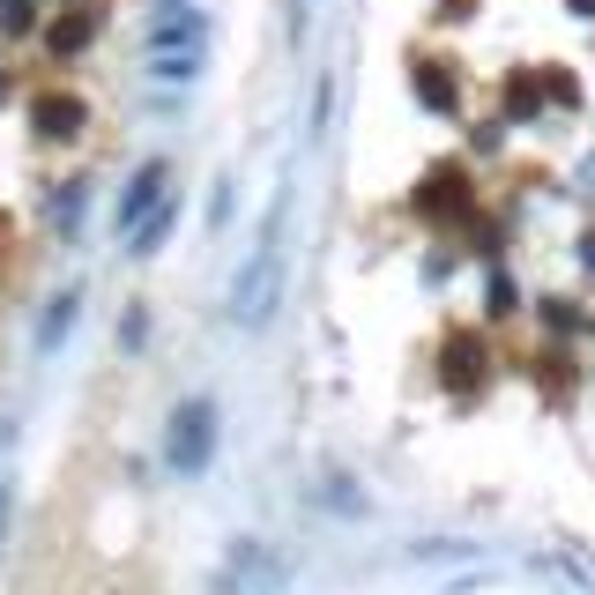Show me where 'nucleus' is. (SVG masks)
<instances>
[{"label":"nucleus","instance_id":"19","mask_svg":"<svg viewBox=\"0 0 595 595\" xmlns=\"http://www.w3.org/2000/svg\"><path fill=\"white\" fill-rule=\"evenodd\" d=\"M0 90H8V74H0Z\"/></svg>","mask_w":595,"mask_h":595},{"label":"nucleus","instance_id":"5","mask_svg":"<svg viewBox=\"0 0 595 595\" xmlns=\"http://www.w3.org/2000/svg\"><path fill=\"white\" fill-rule=\"evenodd\" d=\"M410 90H417V104L440 112V120L462 112V82H454V68H446L440 52H417V60H410Z\"/></svg>","mask_w":595,"mask_h":595},{"label":"nucleus","instance_id":"7","mask_svg":"<svg viewBox=\"0 0 595 595\" xmlns=\"http://www.w3.org/2000/svg\"><path fill=\"white\" fill-rule=\"evenodd\" d=\"M172 201V164H142V172L127 179V194H120V231H134L142 216H157Z\"/></svg>","mask_w":595,"mask_h":595},{"label":"nucleus","instance_id":"3","mask_svg":"<svg viewBox=\"0 0 595 595\" xmlns=\"http://www.w3.org/2000/svg\"><path fill=\"white\" fill-rule=\"evenodd\" d=\"M410 209H417L424 223H462L476 209V186L462 164H432V172L417 179V194H410Z\"/></svg>","mask_w":595,"mask_h":595},{"label":"nucleus","instance_id":"11","mask_svg":"<svg viewBox=\"0 0 595 595\" xmlns=\"http://www.w3.org/2000/svg\"><path fill=\"white\" fill-rule=\"evenodd\" d=\"M536 104H544V74H506V120H536Z\"/></svg>","mask_w":595,"mask_h":595},{"label":"nucleus","instance_id":"14","mask_svg":"<svg viewBox=\"0 0 595 595\" xmlns=\"http://www.w3.org/2000/svg\"><path fill=\"white\" fill-rule=\"evenodd\" d=\"M38 23V8L30 0H0V30H30Z\"/></svg>","mask_w":595,"mask_h":595},{"label":"nucleus","instance_id":"16","mask_svg":"<svg viewBox=\"0 0 595 595\" xmlns=\"http://www.w3.org/2000/svg\"><path fill=\"white\" fill-rule=\"evenodd\" d=\"M581 253H588V269H595V231H588V246H581Z\"/></svg>","mask_w":595,"mask_h":595},{"label":"nucleus","instance_id":"15","mask_svg":"<svg viewBox=\"0 0 595 595\" xmlns=\"http://www.w3.org/2000/svg\"><path fill=\"white\" fill-rule=\"evenodd\" d=\"M573 16H595V0H573Z\"/></svg>","mask_w":595,"mask_h":595},{"label":"nucleus","instance_id":"8","mask_svg":"<svg viewBox=\"0 0 595 595\" xmlns=\"http://www.w3.org/2000/svg\"><path fill=\"white\" fill-rule=\"evenodd\" d=\"M82 216H90V179H60L46 201V223H52V239H74L82 231Z\"/></svg>","mask_w":595,"mask_h":595},{"label":"nucleus","instance_id":"12","mask_svg":"<svg viewBox=\"0 0 595 595\" xmlns=\"http://www.w3.org/2000/svg\"><path fill=\"white\" fill-rule=\"evenodd\" d=\"M172 223H179V209H172V201H164L157 216H142V223H134V231H127V246H134V253H157V246H164V239H172Z\"/></svg>","mask_w":595,"mask_h":595},{"label":"nucleus","instance_id":"17","mask_svg":"<svg viewBox=\"0 0 595 595\" xmlns=\"http://www.w3.org/2000/svg\"><path fill=\"white\" fill-rule=\"evenodd\" d=\"M0 521H8V484H0Z\"/></svg>","mask_w":595,"mask_h":595},{"label":"nucleus","instance_id":"9","mask_svg":"<svg viewBox=\"0 0 595 595\" xmlns=\"http://www.w3.org/2000/svg\"><path fill=\"white\" fill-rule=\"evenodd\" d=\"M90 38H98V16H74V8H68V16L46 30V52H52V60H74Z\"/></svg>","mask_w":595,"mask_h":595},{"label":"nucleus","instance_id":"2","mask_svg":"<svg viewBox=\"0 0 595 595\" xmlns=\"http://www.w3.org/2000/svg\"><path fill=\"white\" fill-rule=\"evenodd\" d=\"M216 454V402H179L172 410V432H164V462L172 476H201Z\"/></svg>","mask_w":595,"mask_h":595},{"label":"nucleus","instance_id":"13","mask_svg":"<svg viewBox=\"0 0 595 595\" xmlns=\"http://www.w3.org/2000/svg\"><path fill=\"white\" fill-rule=\"evenodd\" d=\"M484 305H492V321H498V313H514L521 298H514V283H506V275H492V283H484Z\"/></svg>","mask_w":595,"mask_h":595},{"label":"nucleus","instance_id":"18","mask_svg":"<svg viewBox=\"0 0 595 595\" xmlns=\"http://www.w3.org/2000/svg\"><path fill=\"white\" fill-rule=\"evenodd\" d=\"M446 8H454V16H462V8H470V0H446Z\"/></svg>","mask_w":595,"mask_h":595},{"label":"nucleus","instance_id":"6","mask_svg":"<svg viewBox=\"0 0 595 595\" xmlns=\"http://www.w3.org/2000/svg\"><path fill=\"white\" fill-rule=\"evenodd\" d=\"M30 127H38V142H74L90 127V104L68 98V90H38L30 98Z\"/></svg>","mask_w":595,"mask_h":595},{"label":"nucleus","instance_id":"10","mask_svg":"<svg viewBox=\"0 0 595 595\" xmlns=\"http://www.w3.org/2000/svg\"><path fill=\"white\" fill-rule=\"evenodd\" d=\"M74 321H82V291H60L46 305V321H38V350H60V335H68Z\"/></svg>","mask_w":595,"mask_h":595},{"label":"nucleus","instance_id":"4","mask_svg":"<svg viewBox=\"0 0 595 595\" xmlns=\"http://www.w3.org/2000/svg\"><path fill=\"white\" fill-rule=\"evenodd\" d=\"M484 380H492V350H484V335H476V327H454V335L440 343V387L470 402Z\"/></svg>","mask_w":595,"mask_h":595},{"label":"nucleus","instance_id":"1","mask_svg":"<svg viewBox=\"0 0 595 595\" xmlns=\"http://www.w3.org/2000/svg\"><path fill=\"white\" fill-rule=\"evenodd\" d=\"M275 283H283V201H275L269 231H261V253H253L239 283H231V321L239 327H261L275 313Z\"/></svg>","mask_w":595,"mask_h":595}]
</instances>
